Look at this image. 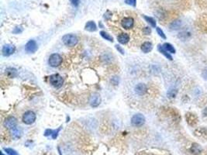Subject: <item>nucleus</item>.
I'll return each mask as SVG.
<instances>
[{"instance_id": "nucleus-33", "label": "nucleus", "mask_w": 207, "mask_h": 155, "mask_svg": "<svg viewBox=\"0 0 207 155\" xmlns=\"http://www.w3.org/2000/svg\"><path fill=\"white\" fill-rule=\"evenodd\" d=\"M53 130H47L46 131H45L44 133V136H46V137H48V136H50V135H52L53 134Z\"/></svg>"}, {"instance_id": "nucleus-14", "label": "nucleus", "mask_w": 207, "mask_h": 155, "mask_svg": "<svg viewBox=\"0 0 207 155\" xmlns=\"http://www.w3.org/2000/svg\"><path fill=\"white\" fill-rule=\"evenodd\" d=\"M191 36H192V34H191L190 32L187 30L182 31V32H180V33L178 34V37H179L181 40H182V41L188 40L190 38Z\"/></svg>"}, {"instance_id": "nucleus-10", "label": "nucleus", "mask_w": 207, "mask_h": 155, "mask_svg": "<svg viewBox=\"0 0 207 155\" xmlns=\"http://www.w3.org/2000/svg\"><path fill=\"white\" fill-rule=\"evenodd\" d=\"M135 92L137 93V95L139 96H144L147 91V85L144 83H139L137 84L136 86H135Z\"/></svg>"}, {"instance_id": "nucleus-8", "label": "nucleus", "mask_w": 207, "mask_h": 155, "mask_svg": "<svg viewBox=\"0 0 207 155\" xmlns=\"http://www.w3.org/2000/svg\"><path fill=\"white\" fill-rule=\"evenodd\" d=\"M17 119L15 118L14 116H9L5 119L4 121V126L8 128V129H13V127L17 126Z\"/></svg>"}, {"instance_id": "nucleus-4", "label": "nucleus", "mask_w": 207, "mask_h": 155, "mask_svg": "<svg viewBox=\"0 0 207 155\" xmlns=\"http://www.w3.org/2000/svg\"><path fill=\"white\" fill-rule=\"evenodd\" d=\"M48 63L53 68L58 67L59 65H61V64L62 63V56L58 54H51L49 57V60H48Z\"/></svg>"}, {"instance_id": "nucleus-17", "label": "nucleus", "mask_w": 207, "mask_h": 155, "mask_svg": "<svg viewBox=\"0 0 207 155\" xmlns=\"http://www.w3.org/2000/svg\"><path fill=\"white\" fill-rule=\"evenodd\" d=\"M6 75L9 78H15L17 75V69L13 68H9L6 70Z\"/></svg>"}, {"instance_id": "nucleus-5", "label": "nucleus", "mask_w": 207, "mask_h": 155, "mask_svg": "<svg viewBox=\"0 0 207 155\" xmlns=\"http://www.w3.org/2000/svg\"><path fill=\"white\" fill-rule=\"evenodd\" d=\"M145 123V117L144 115L138 113L133 116L131 119V123L135 127H141Z\"/></svg>"}, {"instance_id": "nucleus-3", "label": "nucleus", "mask_w": 207, "mask_h": 155, "mask_svg": "<svg viewBox=\"0 0 207 155\" xmlns=\"http://www.w3.org/2000/svg\"><path fill=\"white\" fill-rule=\"evenodd\" d=\"M36 114L33 111H27L22 116V122L26 125H31L36 120Z\"/></svg>"}, {"instance_id": "nucleus-7", "label": "nucleus", "mask_w": 207, "mask_h": 155, "mask_svg": "<svg viewBox=\"0 0 207 155\" xmlns=\"http://www.w3.org/2000/svg\"><path fill=\"white\" fill-rule=\"evenodd\" d=\"M89 103L91 106L93 107H97L101 103V96L98 93H94L93 94L89 99Z\"/></svg>"}, {"instance_id": "nucleus-20", "label": "nucleus", "mask_w": 207, "mask_h": 155, "mask_svg": "<svg viewBox=\"0 0 207 155\" xmlns=\"http://www.w3.org/2000/svg\"><path fill=\"white\" fill-rule=\"evenodd\" d=\"M143 17L144 18V20L147 22V23L150 24V25L152 26V27H156V21L154 20V18H152V17H150V16H144V15Z\"/></svg>"}, {"instance_id": "nucleus-25", "label": "nucleus", "mask_w": 207, "mask_h": 155, "mask_svg": "<svg viewBox=\"0 0 207 155\" xmlns=\"http://www.w3.org/2000/svg\"><path fill=\"white\" fill-rule=\"evenodd\" d=\"M156 30H157V34L159 35L160 37H162L163 39H166V36H165V34H164V32H163V30H161V29L160 28V27H157V28H156Z\"/></svg>"}, {"instance_id": "nucleus-19", "label": "nucleus", "mask_w": 207, "mask_h": 155, "mask_svg": "<svg viewBox=\"0 0 207 155\" xmlns=\"http://www.w3.org/2000/svg\"><path fill=\"white\" fill-rule=\"evenodd\" d=\"M158 51L161 53L162 54H164L168 60H170V61H172L173 58H172V57L171 55L169 53H168V51L165 50V48L163 47V46H161V45H158Z\"/></svg>"}, {"instance_id": "nucleus-1", "label": "nucleus", "mask_w": 207, "mask_h": 155, "mask_svg": "<svg viewBox=\"0 0 207 155\" xmlns=\"http://www.w3.org/2000/svg\"><path fill=\"white\" fill-rule=\"evenodd\" d=\"M62 41L67 47H75L79 42V40L74 34H66L62 37Z\"/></svg>"}, {"instance_id": "nucleus-18", "label": "nucleus", "mask_w": 207, "mask_h": 155, "mask_svg": "<svg viewBox=\"0 0 207 155\" xmlns=\"http://www.w3.org/2000/svg\"><path fill=\"white\" fill-rule=\"evenodd\" d=\"M163 47L165 48L166 51H168V53H171V54H175V49L174 47L173 46L171 45V44H169V43H165L163 44Z\"/></svg>"}, {"instance_id": "nucleus-27", "label": "nucleus", "mask_w": 207, "mask_h": 155, "mask_svg": "<svg viewBox=\"0 0 207 155\" xmlns=\"http://www.w3.org/2000/svg\"><path fill=\"white\" fill-rule=\"evenodd\" d=\"M22 31V28L21 26H17V27L15 28L14 30L13 31V34H20V33H21Z\"/></svg>"}, {"instance_id": "nucleus-26", "label": "nucleus", "mask_w": 207, "mask_h": 155, "mask_svg": "<svg viewBox=\"0 0 207 155\" xmlns=\"http://www.w3.org/2000/svg\"><path fill=\"white\" fill-rule=\"evenodd\" d=\"M61 129H62V127H59L58 129L57 130H54V131L53 134H52V138H53V139H56L57 138V137H58V134L59 131L61 130Z\"/></svg>"}, {"instance_id": "nucleus-24", "label": "nucleus", "mask_w": 207, "mask_h": 155, "mask_svg": "<svg viewBox=\"0 0 207 155\" xmlns=\"http://www.w3.org/2000/svg\"><path fill=\"white\" fill-rule=\"evenodd\" d=\"M112 12H110V11H108L104 14V19L105 20H110L111 19H112Z\"/></svg>"}, {"instance_id": "nucleus-28", "label": "nucleus", "mask_w": 207, "mask_h": 155, "mask_svg": "<svg viewBox=\"0 0 207 155\" xmlns=\"http://www.w3.org/2000/svg\"><path fill=\"white\" fill-rule=\"evenodd\" d=\"M125 3L128 5H131L133 6H136V0H126Z\"/></svg>"}, {"instance_id": "nucleus-32", "label": "nucleus", "mask_w": 207, "mask_h": 155, "mask_svg": "<svg viewBox=\"0 0 207 155\" xmlns=\"http://www.w3.org/2000/svg\"><path fill=\"white\" fill-rule=\"evenodd\" d=\"M70 1L73 6H79V3H80V0H70Z\"/></svg>"}, {"instance_id": "nucleus-30", "label": "nucleus", "mask_w": 207, "mask_h": 155, "mask_svg": "<svg viewBox=\"0 0 207 155\" xmlns=\"http://www.w3.org/2000/svg\"><path fill=\"white\" fill-rule=\"evenodd\" d=\"M115 47H116V50H117L120 53H121L122 54H124V50H123V48H122V47H120V45H118V44H116V45L115 46Z\"/></svg>"}, {"instance_id": "nucleus-11", "label": "nucleus", "mask_w": 207, "mask_h": 155, "mask_svg": "<svg viewBox=\"0 0 207 155\" xmlns=\"http://www.w3.org/2000/svg\"><path fill=\"white\" fill-rule=\"evenodd\" d=\"M117 40L121 44H126L130 41V36L126 33H121L117 36Z\"/></svg>"}, {"instance_id": "nucleus-13", "label": "nucleus", "mask_w": 207, "mask_h": 155, "mask_svg": "<svg viewBox=\"0 0 207 155\" xmlns=\"http://www.w3.org/2000/svg\"><path fill=\"white\" fill-rule=\"evenodd\" d=\"M140 49H141V51H143L144 53L147 54V53H149V52H151L152 51V49H153V44L151 42L147 41V42L143 43V44L140 47Z\"/></svg>"}, {"instance_id": "nucleus-9", "label": "nucleus", "mask_w": 207, "mask_h": 155, "mask_svg": "<svg viewBox=\"0 0 207 155\" xmlns=\"http://www.w3.org/2000/svg\"><path fill=\"white\" fill-rule=\"evenodd\" d=\"M25 49L26 52H28V53H34V52H36V51L37 50V44H36V41L34 40H29L27 44H26Z\"/></svg>"}, {"instance_id": "nucleus-34", "label": "nucleus", "mask_w": 207, "mask_h": 155, "mask_svg": "<svg viewBox=\"0 0 207 155\" xmlns=\"http://www.w3.org/2000/svg\"><path fill=\"white\" fill-rule=\"evenodd\" d=\"M1 155H4V154H3V153H1Z\"/></svg>"}, {"instance_id": "nucleus-15", "label": "nucleus", "mask_w": 207, "mask_h": 155, "mask_svg": "<svg viewBox=\"0 0 207 155\" xmlns=\"http://www.w3.org/2000/svg\"><path fill=\"white\" fill-rule=\"evenodd\" d=\"M181 26H182V21L179 20H177L173 21V22L169 25V28H170V30H177L180 29Z\"/></svg>"}, {"instance_id": "nucleus-23", "label": "nucleus", "mask_w": 207, "mask_h": 155, "mask_svg": "<svg viewBox=\"0 0 207 155\" xmlns=\"http://www.w3.org/2000/svg\"><path fill=\"white\" fill-rule=\"evenodd\" d=\"M177 95V90L176 89H171L168 91V98H175Z\"/></svg>"}, {"instance_id": "nucleus-16", "label": "nucleus", "mask_w": 207, "mask_h": 155, "mask_svg": "<svg viewBox=\"0 0 207 155\" xmlns=\"http://www.w3.org/2000/svg\"><path fill=\"white\" fill-rule=\"evenodd\" d=\"M85 30L89 32H94L97 30V27H96V25L94 21H89L88 23L85 24Z\"/></svg>"}, {"instance_id": "nucleus-12", "label": "nucleus", "mask_w": 207, "mask_h": 155, "mask_svg": "<svg viewBox=\"0 0 207 155\" xmlns=\"http://www.w3.org/2000/svg\"><path fill=\"white\" fill-rule=\"evenodd\" d=\"M10 130H11L12 135H13V137L14 138H20V137H21V136H22V130L20 127H17V126H16V127H13V128L11 129Z\"/></svg>"}, {"instance_id": "nucleus-31", "label": "nucleus", "mask_w": 207, "mask_h": 155, "mask_svg": "<svg viewBox=\"0 0 207 155\" xmlns=\"http://www.w3.org/2000/svg\"><path fill=\"white\" fill-rule=\"evenodd\" d=\"M143 32L146 35H149L151 33V30L149 27H145V28H144Z\"/></svg>"}, {"instance_id": "nucleus-6", "label": "nucleus", "mask_w": 207, "mask_h": 155, "mask_svg": "<svg viewBox=\"0 0 207 155\" xmlns=\"http://www.w3.org/2000/svg\"><path fill=\"white\" fill-rule=\"evenodd\" d=\"M16 51V47H15L14 45L13 44H6V45L3 46V50H2V52H3V56L5 57H8L10 56L12 54H13Z\"/></svg>"}, {"instance_id": "nucleus-29", "label": "nucleus", "mask_w": 207, "mask_h": 155, "mask_svg": "<svg viewBox=\"0 0 207 155\" xmlns=\"http://www.w3.org/2000/svg\"><path fill=\"white\" fill-rule=\"evenodd\" d=\"M202 77L205 79V80H207V68H204L202 72Z\"/></svg>"}, {"instance_id": "nucleus-22", "label": "nucleus", "mask_w": 207, "mask_h": 155, "mask_svg": "<svg viewBox=\"0 0 207 155\" xmlns=\"http://www.w3.org/2000/svg\"><path fill=\"white\" fill-rule=\"evenodd\" d=\"M5 151H6L9 155H20L15 150L12 149V148H5Z\"/></svg>"}, {"instance_id": "nucleus-2", "label": "nucleus", "mask_w": 207, "mask_h": 155, "mask_svg": "<svg viewBox=\"0 0 207 155\" xmlns=\"http://www.w3.org/2000/svg\"><path fill=\"white\" fill-rule=\"evenodd\" d=\"M49 82H50V85L54 88H60L62 87L64 83V79L58 74H54V75H50L49 78Z\"/></svg>"}, {"instance_id": "nucleus-21", "label": "nucleus", "mask_w": 207, "mask_h": 155, "mask_svg": "<svg viewBox=\"0 0 207 155\" xmlns=\"http://www.w3.org/2000/svg\"><path fill=\"white\" fill-rule=\"evenodd\" d=\"M100 34H101V36L103 37L105 40H109V41H110V42H113V37H112L110 34H108L107 32H106V31H101Z\"/></svg>"}]
</instances>
